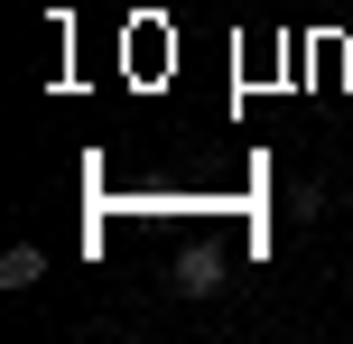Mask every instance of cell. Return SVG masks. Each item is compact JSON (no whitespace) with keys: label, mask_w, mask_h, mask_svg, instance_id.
<instances>
[{"label":"cell","mask_w":353,"mask_h":344,"mask_svg":"<svg viewBox=\"0 0 353 344\" xmlns=\"http://www.w3.org/2000/svg\"><path fill=\"white\" fill-rule=\"evenodd\" d=\"M37 279H47V252H37V242H10V252H0V289H10V298H28Z\"/></svg>","instance_id":"6da1fadb"},{"label":"cell","mask_w":353,"mask_h":344,"mask_svg":"<svg viewBox=\"0 0 353 344\" xmlns=\"http://www.w3.org/2000/svg\"><path fill=\"white\" fill-rule=\"evenodd\" d=\"M214 289H223V261H214V252H186V261H176V298H214Z\"/></svg>","instance_id":"7a4b0ae2"}]
</instances>
